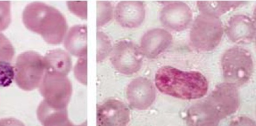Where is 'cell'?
<instances>
[{
    "instance_id": "277c9868",
    "label": "cell",
    "mask_w": 256,
    "mask_h": 126,
    "mask_svg": "<svg viewBox=\"0 0 256 126\" xmlns=\"http://www.w3.org/2000/svg\"><path fill=\"white\" fill-rule=\"evenodd\" d=\"M222 63L226 84L238 87L249 81L252 74L253 62L248 50L240 47H232L223 55Z\"/></svg>"
},
{
    "instance_id": "7a4b0ae2",
    "label": "cell",
    "mask_w": 256,
    "mask_h": 126,
    "mask_svg": "<svg viewBox=\"0 0 256 126\" xmlns=\"http://www.w3.org/2000/svg\"><path fill=\"white\" fill-rule=\"evenodd\" d=\"M156 85L164 94L185 100L204 97L208 90V82L201 73L182 71L170 66L157 71Z\"/></svg>"
},
{
    "instance_id": "9a60e30c",
    "label": "cell",
    "mask_w": 256,
    "mask_h": 126,
    "mask_svg": "<svg viewBox=\"0 0 256 126\" xmlns=\"http://www.w3.org/2000/svg\"><path fill=\"white\" fill-rule=\"evenodd\" d=\"M45 72L67 76L72 69V60L65 50H50L44 57Z\"/></svg>"
},
{
    "instance_id": "6da1fadb",
    "label": "cell",
    "mask_w": 256,
    "mask_h": 126,
    "mask_svg": "<svg viewBox=\"0 0 256 126\" xmlns=\"http://www.w3.org/2000/svg\"><path fill=\"white\" fill-rule=\"evenodd\" d=\"M236 87L230 84L217 86L204 102L197 103L187 113L189 126H217L220 120L234 113L239 108Z\"/></svg>"
},
{
    "instance_id": "d4e9b609",
    "label": "cell",
    "mask_w": 256,
    "mask_h": 126,
    "mask_svg": "<svg viewBox=\"0 0 256 126\" xmlns=\"http://www.w3.org/2000/svg\"><path fill=\"white\" fill-rule=\"evenodd\" d=\"M88 1H68L70 11L80 18L87 19Z\"/></svg>"
},
{
    "instance_id": "603a6c76",
    "label": "cell",
    "mask_w": 256,
    "mask_h": 126,
    "mask_svg": "<svg viewBox=\"0 0 256 126\" xmlns=\"http://www.w3.org/2000/svg\"><path fill=\"white\" fill-rule=\"evenodd\" d=\"M11 21V1H0V31L6 30Z\"/></svg>"
},
{
    "instance_id": "7c38bea8",
    "label": "cell",
    "mask_w": 256,
    "mask_h": 126,
    "mask_svg": "<svg viewBox=\"0 0 256 126\" xmlns=\"http://www.w3.org/2000/svg\"><path fill=\"white\" fill-rule=\"evenodd\" d=\"M114 15L121 26L134 28L142 24L146 16L145 7L142 1H122L116 5Z\"/></svg>"
},
{
    "instance_id": "ac0fdd59",
    "label": "cell",
    "mask_w": 256,
    "mask_h": 126,
    "mask_svg": "<svg viewBox=\"0 0 256 126\" xmlns=\"http://www.w3.org/2000/svg\"><path fill=\"white\" fill-rule=\"evenodd\" d=\"M244 2L242 1H198L197 4L202 14L219 17Z\"/></svg>"
},
{
    "instance_id": "4fadbf2b",
    "label": "cell",
    "mask_w": 256,
    "mask_h": 126,
    "mask_svg": "<svg viewBox=\"0 0 256 126\" xmlns=\"http://www.w3.org/2000/svg\"><path fill=\"white\" fill-rule=\"evenodd\" d=\"M172 39V35L164 29H152L142 39L140 49L148 59H156L168 49Z\"/></svg>"
},
{
    "instance_id": "8fae6325",
    "label": "cell",
    "mask_w": 256,
    "mask_h": 126,
    "mask_svg": "<svg viewBox=\"0 0 256 126\" xmlns=\"http://www.w3.org/2000/svg\"><path fill=\"white\" fill-rule=\"evenodd\" d=\"M162 24L176 31H182L190 26L192 20V12L186 4L174 2L167 4L162 9Z\"/></svg>"
},
{
    "instance_id": "44dd1931",
    "label": "cell",
    "mask_w": 256,
    "mask_h": 126,
    "mask_svg": "<svg viewBox=\"0 0 256 126\" xmlns=\"http://www.w3.org/2000/svg\"><path fill=\"white\" fill-rule=\"evenodd\" d=\"M14 56V49L4 35L0 33V61L11 62Z\"/></svg>"
},
{
    "instance_id": "ffe728a7",
    "label": "cell",
    "mask_w": 256,
    "mask_h": 126,
    "mask_svg": "<svg viewBox=\"0 0 256 126\" xmlns=\"http://www.w3.org/2000/svg\"><path fill=\"white\" fill-rule=\"evenodd\" d=\"M98 62L102 61L112 51L110 38L102 32H98Z\"/></svg>"
},
{
    "instance_id": "d6986e66",
    "label": "cell",
    "mask_w": 256,
    "mask_h": 126,
    "mask_svg": "<svg viewBox=\"0 0 256 126\" xmlns=\"http://www.w3.org/2000/svg\"><path fill=\"white\" fill-rule=\"evenodd\" d=\"M14 79V67L8 62L0 61V87H9Z\"/></svg>"
},
{
    "instance_id": "e0dca14e",
    "label": "cell",
    "mask_w": 256,
    "mask_h": 126,
    "mask_svg": "<svg viewBox=\"0 0 256 126\" xmlns=\"http://www.w3.org/2000/svg\"><path fill=\"white\" fill-rule=\"evenodd\" d=\"M38 120L44 126H72L68 116L67 109H56L44 100L37 110Z\"/></svg>"
},
{
    "instance_id": "8992f818",
    "label": "cell",
    "mask_w": 256,
    "mask_h": 126,
    "mask_svg": "<svg viewBox=\"0 0 256 126\" xmlns=\"http://www.w3.org/2000/svg\"><path fill=\"white\" fill-rule=\"evenodd\" d=\"M222 35V24L219 17L202 13L192 24L190 41L195 49L210 51L219 45Z\"/></svg>"
},
{
    "instance_id": "484cf974",
    "label": "cell",
    "mask_w": 256,
    "mask_h": 126,
    "mask_svg": "<svg viewBox=\"0 0 256 126\" xmlns=\"http://www.w3.org/2000/svg\"><path fill=\"white\" fill-rule=\"evenodd\" d=\"M250 122H252V121L250 119H248L246 118H237L235 121L234 120V122H232L230 125H236L237 123H250Z\"/></svg>"
},
{
    "instance_id": "5bb4252c",
    "label": "cell",
    "mask_w": 256,
    "mask_h": 126,
    "mask_svg": "<svg viewBox=\"0 0 256 126\" xmlns=\"http://www.w3.org/2000/svg\"><path fill=\"white\" fill-rule=\"evenodd\" d=\"M228 37L238 44H248L255 39L256 27L250 17L243 14L234 15L228 22Z\"/></svg>"
},
{
    "instance_id": "52a82bcc",
    "label": "cell",
    "mask_w": 256,
    "mask_h": 126,
    "mask_svg": "<svg viewBox=\"0 0 256 126\" xmlns=\"http://www.w3.org/2000/svg\"><path fill=\"white\" fill-rule=\"evenodd\" d=\"M40 95L48 104L56 109H67L72 98V82L66 76L45 72L40 85Z\"/></svg>"
},
{
    "instance_id": "3957f363",
    "label": "cell",
    "mask_w": 256,
    "mask_h": 126,
    "mask_svg": "<svg viewBox=\"0 0 256 126\" xmlns=\"http://www.w3.org/2000/svg\"><path fill=\"white\" fill-rule=\"evenodd\" d=\"M22 21L28 29L40 35L50 44H60L68 31L64 15L44 2L28 4L22 12Z\"/></svg>"
},
{
    "instance_id": "7402d4cb",
    "label": "cell",
    "mask_w": 256,
    "mask_h": 126,
    "mask_svg": "<svg viewBox=\"0 0 256 126\" xmlns=\"http://www.w3.org/2000/svg\"><path fill=\"white\" fill-rule=\"evenodd\" d=\"M98 26H103L112 18V6L108 1H98Z\"/></svg>"
},
{
    "instance_id": "2e32d148",
    "label": "cell",
    "mask_w": 256,
    "mask_h": 126,
    "mask_svg": "<svg viewBox=\"0 0 256 126\" xmlns=\"http://www.w3.org/2000/svg\"><path fill=\"white\" fill-rule=\"evenodd\" d=\"M87 33L86 25L74 26L68 31L64 40V47L74 56H87Z\"/></svg>"
},
{
    "instance_id": "ba28073f",
    "label": "cell",
    "mask_w": 256,
    "mask_h": 126,
    "mask_svg": "<svg viewBox=\"0 0 256 126\" xmlns=\"http://www.w3.org/2000/svg\"><path fill=\"white\" fill-rule=\"evenodd\" d=\"M143 59V53L138 45L128 40H122L114 45L110 60L118 72L130 75L140 70Z\"/></svg>"
},
{
    "instance_id": "30bf717a",
    "label": "cell",
    "mask_w": 256,
    "mask_h": 126,
    "mask_svg": "<svg viewBox=\"0 0 256 126\" xmlns=\"http://www.w3.org/2000/svg\"><path fill=\"white\" fill-rule=\"evenodd\" d=\"M126 97L132 107L145 110L150 107L156 99V89L150 80L146 78H138L128 85Z\"/></svg>"
},
{
    "instance_id": "9c48e42d",
    "label": "cell",
    "mask_w": 256,
    "mask_h": 126,
    "mask_svg": "<svg viewBox=\"0 0 256 126\" xmlns=\"http://www.w3.org/2000/svg\"><path fill=\"white\" fill-rule=\"evenodd\" d=\"M130 110L120 101L110 99L97 105V126H125L130 122Z\"/></svg>"
},
{
    "instance_id": "cb8c5ba5",
    "label": "cell",
    "mask_w": 256,
    "mask_h": 126,
    "mask_svg": "<svg viewBox=\"0 0 256 126\" xmlns=\"http://www.w3.org/2000/svg\"><path fill=\"white\" fill-rule=\"evenodd\" d=\"M74 74L78 82L87 85V56L80 57L74 68Z\"/></svg>"
},
{
    "instance_id": "5b68a950",
    "label": "cell",
    "mask_w": 256,
    "mask_h": 126,
    "mask_svg": "<svg viewBox=\"0 0 256 126\" xmlns=\"http://www.w3.org/2000/svg\"><path fill=\"white\" fill-rule=\"evenodd\" d=\"M14 80L21 89L27 92L40 87L44 75V57L34 51L22 53L14 65Z\"/></svg>"
}]
</instances>
